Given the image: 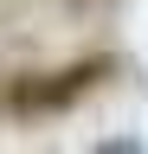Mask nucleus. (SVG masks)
Here are the masks:
<instances>
[{
    "mask_svg": "<svg viewBox=\"0 0 148 154\" xmlns=\"http://www.w3.org/2000/svg\"><path fill=\"white\" fill-rule=\"evenodd\" d=\"M90 84H97V64H77L65 77H20V84L0 90V103H7L13 116H32V109H65L71 96H84Z\"/></svg>",
    "mask_w": 148,
    "mask_h": 154,
    "instance_id": "obj_1",
    "label": "nucleus"
}]
</instances>
